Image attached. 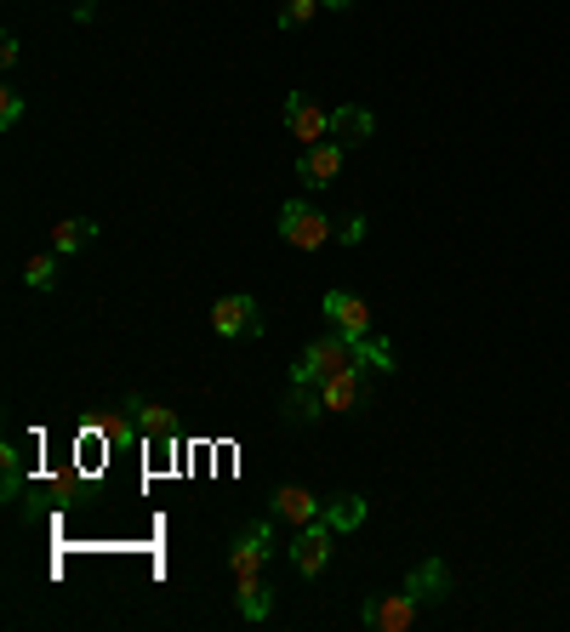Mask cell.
I'll use <instances>...</instances> for the list:
<instances>
[{"label": "cell", "instance_id": "cell-1", "mask_svg": "<svg viewBox=\"0 0 570 632\" xmlns=\"http://www.w3.org/2000/svg\"><path fill=\"white\" fill-rule=\"evenodd\" d=\"M274 513L268 519H252L240 536H234V547H228V575L234 581H246V575H263V564L274 559Z\"/></svg>", "mask_w": 570, "mask_h": 632}, {"label": "cell", "instance_id": "cell-2", "mask_svg": "<svg viewBox=\"0 0 570 632\" xmlns=\"http://www.w3.org/2000/svg\"><path fill=\"white\" fill-rule=\"evenodd\" d=\"M279 239H285V246H297V251H320L325 239H337V223H331L325 211H314L308 200H292L279 211Z\"/></svg>", "mask_w": 570, "mask_h": 632}, {"label": "cell", "instance_id": "cell-3", "mask_svg": "<svg viewBox=\"0 0 570 632\" xmlns=\"http://www.w3.org/2000/svg\"><path fill=\"white\" fill-rule=\"evenodd\" d=\"M320 399H325V416H331V411L360 416V411L371 405V365L360 359V365H348V371H337V376H325V382H320Z\"/></svg>", "mask_w": 570, "mask_h": 632}, {"label": "cell", "instance_id": "cell-4", "mask_svg": "<svg viewBox=\"0 0 570 632\" xmlns=\"http://www.w3.org/2000/svg\"><path fill=\"white\" fill-rule=\"evenodd\" d=\"M331 547H337V530H331L325 519H314V524H297V536H292V570L297 575H325V564H331Z\"/></svg>", "mask_w": 570, "mask_h": 632}, {"label": "cell", "instance_id": "cell-5", "mask_svg": "<svg viewBox=\"0 0 570 632\" xmlns=\"http://www.w3.org/2000/svg\"><path fill=\"white\" fill-rule=\"evenodd\" d=\"M360 621L376 626V632H405V626L422 621V604H416L405 587H400V593H371V599L360 604Z\"/></svg>", "mask_w": 570, "mask_h": 632}, {"label": "cell", "instance_id": "cell-6", "mask_svg": "<svg viewBox=\"0 0 570 632\" xmlns=\"http://www.w3.org/2000/svg\"><path fill=\"white\" fill-rule=\"evenodd\" d=\"M212 325H217V336H228V343H240V336H263V308H257V297L234 290V297L212 303Z\"/></svg>", "mask_w": 570, "mask_h": 632}, {"label": "cell", "instance_id": "cell-7", "mask_svg": "<svg viewBox=\"0 0 570 632\" xmlns=\"http://www.w3.org/2000/svg\"><path fill=\"white\" fill-rule=\"evenodd\" d=\"M343 142L337 137H325V142H308V149L297 155V177L308 182V188H331V182H337L343 177Z\"/></svg>", "mask_w": 570, "mask_h": 632}, {"label": "cell", "instance_id": "cell-8", "mask_svg": "<svg viewBox=\"0 0 570 632\" xmlns=\"http://www.w3.org/2000/svg\"><path fill=\"white\" fill-rule=\"evenodd\" d=\"M325 319H331V330H343V336H376L371 303L354 297V290H325Z\"/></svg>", "mask_w": 570, "mask_h": 632}, {"label": "cell", "instance_id": "cell-9", "mask_svg": "<svg viewBox=\"0 0 570 632\" xmlns=\"http://www.w3.org/2000/svg\"><path fill=\"white\" fill-rule=\"evenodd\" d=\"M268 513H274L279 524H292V530H297V524H314V519L325 513V502L308 496L303 484H279V491L268 496Z\"/></svg>", "mask_w": 570, "mask_h": 632}, {"label": "cell", "instance_id": "cell-10", "mask_svg": "<svg viewBox=\"0 0 570 632\" xmlns=\"http://www.w3.org/2000/svg\"><path fill=\"white\" fill-rule=\"evenodd\" d=\"M405 593L428 610V604H445V593H451V570H445V559H422L416 570H411V581H405Z\"/></svg>", "mask_w": 570, "mask_h": 632}, {"label": "cell", "instance_id": "cell-11", "mask_svg": "<svg viewBox=\"0 0 570 632\" xmlns=\"http://www.w3.org/2000/svg\"><path fill=\"white\" fill-rule=\"evenodd\" d=\"M285 126H292V131L303 137V149H308V142H325V137H331V115H325V109H314L308 97H297V91L285 97Z\"/></svg>", "mask_w": 570, "mask_h": 632}, {"label": "cell", "instance_id": "cell-12", "mask_svg": "<svg viewBox=\"0 0 570 632\" xmlns=\"http://www.w3.org/2000/svg\"><path fill=\"white\" fill-rule=\"evenodd\" d=\"M376 131V115L371 109H360V103H348V109H331V137L343 142V149H360V142Z\"/></svg>", "mask_w": 570, "mask_h": 632}, {"label": "cell", "instance_id": "cell-13", "mask_svg": "<svg viewBox=\"0 0 570 632\" xmlns=\"http://www.w3.org/2000/svg\"><path fill=\"white\" fill-rule=\"evenodd\" d=\"M126 411L137 416V427H142V433H155V440L171 451V440H177V422H171V411H166V405H149L142 394H126Z\"/></svg>", "mask_w": 570, "mask_h": 632}, {"label": "cell", "instance_id": "cell-14", "mask_svg": "<svg viewBox=\"0 0 570 632\" xmlns=\"http://www.w3.org/2000/svg\"><path fill=\"white\" fill-rule=\"evenodd\" d=\"M279 416L292 422V427H297V422H320V416H325L320 387H314V382H292V394L279 399Z\"/></svg>", "mask_w": 570, "mask_h": 632}, {"label": "cell", "instance_id": "cell-15", "mask_svg": "<svg viewBox=\"0 0 570 632\" xmlns=\"http://www.w3.org/2000/svg\"><path fill=\"white\" fill-rule=\"evenodd\" d=\"M234 587H240V593H234V604H240V621H268L274 615V593H268V581L263 575H246V581H234Z\"/></svg>", "mask_w": 570, "mask_h": 632}, {"label": "cell", "instance_id": "cell-16", "mask_svg": "<svg viewBox=\"0 0 570 632\" xmlns=\"http://www.w3.org/2000/svg\"><path fill=\"white\" fill-rule=\"evenodd\" d=\"M365 513H371V507H365V496H331L320 519H325L331 530H337V536H348V530H360V524H365Z\"/></svg>", "mask_w": 570, "mask_h": 632}, {"label": "cell", "instance_id": "cell-17", "mask_svg": "<svg viewBox=\"0 0 570 632\" xmlns=\"http://www.w3.org/2000/svg\"><path fill=\"white\" fill-rule=\"evenodd\" d=\"M91 239H98V223H91V217H69V223L52 228V251L58 257H75L80 246H91Z\"/></svg>", "mask_w": 570, "mask_h": 632}, {"label": "cell", "instance_id": "cell-18", "mask_svg": "<svg viewBox=\"0 0 570 632\" xmlns=\"http://www.w3.org/2000/svg\"><path fill=\"white\" fill-rule=\"evenodd\" d=\"M18 491H23V456L18 445H0V496L18 502Z\"/></svg>", "mask_w": 570, "mask_h": 632}, {"label": "cell", "instance_id": "cell-19", "mask_svg": "<svg viewBox=\"0 0 570 632\" xmlns=\"http://www.w3.org/2000/svg\"><path fill=\"white\" fill-rule=\"evenodd\" d=\"M23 279H29V290H58V251H46V257H29Z\"/></svg>", "mask_w": 570, "mask_h": 632}, {"label": "cell", "instance_id": "cell-20", "mask_svg": "<svg viewBox=\"0 0 570 632\" xmlns=\"http://www.w3.org/2000/svg\"><path fill=\"white\" fill-rule=\"evenodd\" d=\"M314 12H320V0H285V7H279V29H303V23H314Z\"/></svg>", "mask_w": 570, "mask_h": 632}, {"label": "cell", "instance_id": "cell-21", "mask_svg": "<svg viewBox=\"0 0 570 632\" xmlns=\"http://www.w3.org/2000/svg\"><path fill=\"white\" fill-rule=\"evenodd\" d=\"M18 120H23V91L7 86V91H0V131H12Z\"/></svg>", "mask_w": 570, "mask_h": 632}, {"label": "cell", "instance_id": "cell-22", "mask_svg": "<svg viewBox=\"0 0 570 632\" xmlns=\"http://www.w3.org/2000/svg\"><path fill=\"white\" fill-rule=\"evenodd\" d=\"M365 228H371L365 217H343V223H337V239H343V246H360V239H365Z\"/></svg>", "mask_w": 570, "mask_h": 632}, {"label": "cell", "instance_id": "cell-23", "mask_svg": "<svg viewBox=\"0 0 570 632\" xmlns=\"http://www.w3.org/2000/svg\"><path fill=\"white\" fill-rule=\"evenodd\" d=\"M104 440H109V445H131L137 427H131V422H104Z\"/></svg>", "mask_w": 570, "mask_h": 632}, {"label": "cell", "instance_id": "cell-24", "mask_svg": "<svg viewBox=\"0 0 570 632\" xmlns=\"http://www.w3.org/2000/svg\"><path fill=\"white\" fill-rule=\"evenodd\" d=\"M18 63V34H0V69Z\"/></svg>", "mask_w": 570, "mask_h": 632}, {"label": "cell", "instance_id": "cell-25", "mask_svg": "<svg viewBox=\"0 0 570 632\" xmlns=\"http://www.w3.org/2000/svg\"><path fill=\"white\" fill-rule=\"evenodd\" d=\"M91 18H98V0H80V7H75V23H91Z\"/></svg>", "mask_w": 570, "mask_h": 632}, {"label": "cell", "instance_id": "cell-26", "mask_svg": "<svg viewBox=\"0 0 570 632\" xmlns=\"http://www.w3.org/2000/svg\"><path fill=\"white\" fill-rule=\"evenodd\" d=\"M320 7H325V12H348V7H354V0H320Z\"/></svg>", "mask_w": 570, "mask_h": 632}]
</instances>
